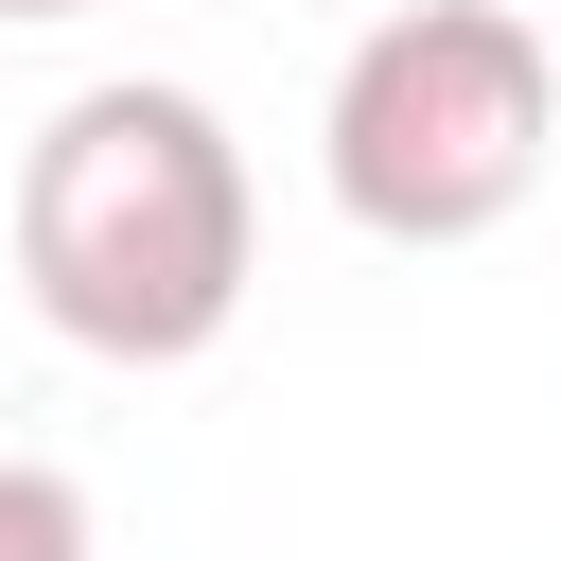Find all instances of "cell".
<instances>
[{
  "mask_svg": "<svg viewBox=\"0 0 561 561\" xmlns=\"http://www.w3.org/2000/svg\"><path fill=\"white\" fill-rule=\"evenodd\" d=\"M0 561H105V526L53 456H0Z\"/></svg>",
  "mask_w": 561,
  "mask_h": 561,
  "instance_id": "obj_3",
  "label": "cell"
},
{
  "mask_svg": "<svg viewBox=\"0 0 561 561\" xmlns=\"http://www.w3.org/2000/svg\"><path fill=\"white\" fill-rule=\"evenodd\" d=\"M263 280V175L210 88L105 70L18 158V298L88 368H193Z\"/></svg>",
  "mask_w": 561,
  "mask_h": 561,
  "instance_id": "obj_1",
  "label": "cell"
},
{
  "mask_svg": "<svg viewBox=\"0 0 561 561\" xmlns=\"http://www.w3.org/2000/svg\"><path fill=\"white\" fill-rule=\"evenodd\" d=\"M0 18H88V0H0Z\"/></svg>",
  "mask_w": 561,
  "mask_h": 561,
  "instance_id": "obj_4",
  "label": "cell"
},
{
  "mask_svg": "<svg viewBox=\"0 0 561 561\" xmlns=\"http://www.w3.org/2000/svg\"><path fill=\"white\" fill-rule=\"evenodd\" d=\"M543 140H561V53L526 0H403L333 53V105H316V175L368 245H473L543 193Z\"/></svg>",
  "mask_w": 561,
  "mask_h": 561,
  "instance_id": "obj_2",
  "label": "cell"
}]
</instances>
